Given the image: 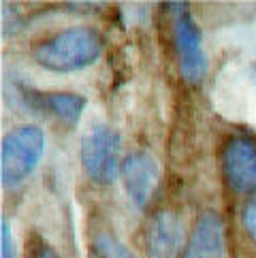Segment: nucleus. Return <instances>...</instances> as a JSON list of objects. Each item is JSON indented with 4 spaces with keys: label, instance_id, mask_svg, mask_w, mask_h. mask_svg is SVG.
I'll use <instances>...</instances> for the list:
<instances>
[{
    "label": "nucleus",
    "instance_id": "obj_1",
    "mask_svg": "<svg viewBox=\"0 0 256 258\" xmlns=\"http://www.w3.org/2000/svg\"><path fill=\"white\" fill-rule=\"evenodd\" d=\"M105 49V39L90 26H73L58 30L32 45L34 62L51 73L84 71L98 62Z\"/></svg>",
    "mask_w": 256,
    "mask_h": 258
},
{
    "label": "nucleus",
    "instance_id": "obj_2",
    "mask_svg": "<svg viewBox=\"0 0 256 258\" xmlns=\"http://www.w3.org/2000/svg\"><path fill=\"white\" fill-rule=\"evenodd\" d=\"M45 154V133L34 124L15 126L3 139L0 175L7 188L20 186L41 164Z\"/></svg>",
    "mask_w": 256,
    "mask_h": 258
},
{
    "label": "nucleus",
    "instance_id": "obj_3",
    "mask_svg": "<svg viewBox=\"0 0 256 258\" xmlns=\"http://www.w3.org/2000/svg\"><path fill=\"white\" fill-rule=\"evenodd\" d=\"M81 169L96 186H109L122 175V137L115 128L98 124L81 139Z\"/></svg>",
    "mask_w": 256,
    "mask_h": 258
},
{
    "label": "nucleus",
    "instance_id": "obj_4",
    "mask_svg": "<svg viewBox=\"0 0 256 258\" xmlns=\"http://www.w3.org/2000/svg\"><path fill=\"white\" fill-rule=\"evenodd\" d=\"M173 43H175V56L179 75L186 84H201L207 75V58L203 49V34L192 17L188 5L173 3Z\"/></svg>",
    "mask_w": 256,
    "mask_h": 258
},
{
    "label": "nucleus",
    "instance_id": "obj_5",
    "mask_svg": "<svg viewBox=\"0 0 256 258\" xmlns=\"http://www.w3.org/2000/svg\"><path fill=\"white\" fill-rule=\"evenodd\" d=\"M220 171L235 195L256 192V141L248 135H233L220 154Z\"/></svg>",
    "mask_w": 256,
    "mask_h": 258
},
{
    "label": "nucleus",
    "instance_id": "obj_6",
    "mask_svg": "<svg viewBox=\"0 0 256 258\" xmlns=\"http://www.w3.org/2000/svg\"><path fill=\"white\" fill-rule=\"evenodd\" d=\"M186 222L177 211H156L145 228V250L148 258H184L186 252Z\"/></svg>",
    "mask_w": 256,
    "mask_h": 258
},
{
    "label": "nucleus",
    "instance_id": "obj_7",
    "mask_svg": "<svg viewBox=\"0 0 256 258\" xmlns=\"http://www.w3.org/2000/svg\"><path fill=\"white\" fill-rule=\"evenodd\" d=\"M160 169L156 158L150 152H133L124 158L122 164V183L128 199L135 207H148L156 192Z\"/></svg>",
    "mask_w": 256,
    "mask_h": 258
},
{
    "label": "nucleus",
    "instance_id": "obj_8",
    "mask_svg": "<svg viewBox=\"0 0 256 258\" xmlns=\"http://www.w3.org/2000/svg\"><path fill=\"white\" fill-rule=\"evenodd\" d=\"M226 222L220 214L201 211L190 228L184 258H226Z\"/></svg>",
    "mask_w": 256,
    "mask_h": 258
},
{
    "label": "nucleus",
    "instance_id": "obj_9",
    "mask_svg": "<svg viewBox=\"0 0 256 258\" xmlns=\"http://www.w3.org/2000/svg\"><path fill=\"white\" fill-rule=\"evenodd\" d=\"M24 98L28 107L41 113L53 115L64 126H77L86 109V98L75 92H39L24 90Z\"/></svg>",
    "mask_w": 256,
    "mask_h": 258
},
{
    "label": "nucleus",
    "instance_id": "obj_10",
    "mask_svg": "<svg viewBox=\"0 0 256 258\" xmlns=\"http://www.w3.org/2000/svg\"><path fill=\"white\" fill-rule=\"evenodd\" d=\"M96 252L103 258H137V254L128 245H124L120 239H115L113 235L100 233L94 241Z\"/></svg>",
    "mask_w": 256,
    "mask_h": 258
},
{
    "label": "nucleus",
    "instance_id": "obj_11",
    "mask_svg": "<svg viewBox=\"0 0 256 258\" xmlns=\"http://www.w3.org/2000/svg\"><path fill=\"white\" fill-rule=\"evenodd\" d=\"M26 258H60V256L47 241H43L41 237H32L28 247H26Z\"/></svg>",
    "mask_w": 256,
    "mask_h": 258
},
{
    "label": "nucleus",
    "instance_id": "obj_12",
    "mask_svg": "<svg viewBox=\"0 0 256 258\" xmlns=\"http://www.w3.org/2000/svg\"><path fill=\"white\" fill-rule=\"evenodd\" d=\"M241 222H243V228L245 233L250 235V239L256 243V195L245 203L243 207V216H241Z\"/></svg>",
    "mask_w": 256,
    "mask_h": 258
},
{
    "label": "nucleus",
    "instance_id": "obj_13",
    "mask_svg": "<svg viewBox=\"0 0 256 258\" xmlns=\"http://www.w3.org/2000/svg\"><path fill=\"white\" fill-rule=\"evenodd\" d=\"M0 258H17L15 254V243H13V233L9 220H3V245H0Z\"/></svg>",
    "mask_w": 256,
    "mask_h": 258
}]
</instances>
